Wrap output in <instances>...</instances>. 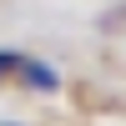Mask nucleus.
<instances>
[{"instance_id": "2", "label": "nucleus", "mask_w": 126, "mask_h": 126, "mask_svg": "<svg viewBox=\"0 0 126 126\" xmlns=\"http://www.w3.org/2000/svg\"><path fill=\"white\" fill-rule=\"evenodd\" d=\"M20 61H25L20 50H0V86H15L20 81Z\"/></svg>"}, {"instance_id": "1", "label": "nucleus", "mask_w": 126, "mask_h": 126, "mask_svg": "<svg viewBox=\"0 0 126 126\" xmlns=\"http://www.w3.org/2000/svg\"><path fill=\"white\" fill-rule=\"evenodd\" d=\"M15 86L35 91V96H56V91H61V71L50 66V61H35V56H25V61H20V81H15Z\"/></svg>"}, {"instance_id": "3", "label": "nucleus", "mask_w": 126, "mask_h": 126, "mask_svg": "<svg viewBox=\"0 0 126 126\" xmlns=\"http://www.w3.org/2000/svg\"><path fill=\"white\" fill-rule=\"evenodd\" d=\"M0 126H20V121H0Z\"/></svg>"}]
</instances>
